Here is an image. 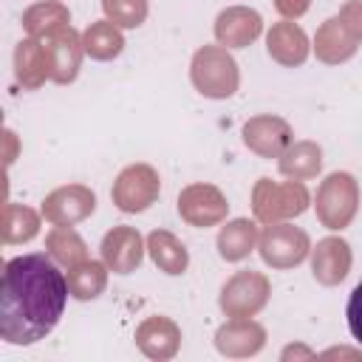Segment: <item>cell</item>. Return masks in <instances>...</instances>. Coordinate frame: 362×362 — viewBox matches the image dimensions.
Listing matches in <instances>:
<instances>
[{"label":"cell","instance_id":"obj_1","mask_svg":"<svg viewBox=\"0 0 362 362\" xmlns=\"http://www.w3.org/2000/svg\"><path fill=\"white\" fill-rule=\"evenodd\" d=\"M68 277L45 252L6 260L0 288V337L8 345H34L45 339L68 303Z\"/></svg>","mask_w":362,"mask_h":362},{"label":"cell","instance_id":"obj_2","mask_svg":"<svg viewBox=\"0 0 362 362\" xmlns=\"http://www.w3.org/2000/svg\"><path fill=\"white\" fill-rule=\"evenodd\" d=\"M189 79L195 90L206 99H229L240 85V71L229 48L223 45H204L195 51L189 65Z\"/></svg>","mask_w":362,"mask_h":362},{"label":"cell","instance_id":"obj_3","mask_svg":"<svg viewBox=\"0 0 362 362\" xmlns=\"http://www.w3.org/2000/svg\"><path fill=\"white\" fill-rule=\"evenodd\" d=\"M311 195L303 181H272L257 178L252 189V209L260 223H280L288 218H297L308 209Z\"/></svg>","mask_w":362,"mask_h":362},{"label":"cell","instance_id":"obj_4","mask_svg":"<svg viewBox=\"0 0 362 362\" xmlns=\"http://www.w3.org/2000/svg\"><path fill=\"white\" fill-rule=\"evenodd\" d=\"M317 218L325 229L331 232H342L345 226H351V221L359 212V184L351 173H331L320 189H317V201H314Z\"/></svg>","mask_w":362,"mask_h":362},{"label":"cell","instance_id":"obj_5","mask_svg":"<svg viewBox=\"0 0 362 362\" xmlns=\"http://www.w3.org/2000/svg\"><path fill=\"white\" fill-rule=\"evenodd\" d=\"M257 249L266 266L272 269H291L300 266L308 252H311V240L300 226H291L286 221L280 223H266V229L257 238Z\"/></svg>","mask_w":362,"mask_h":362},{"label":"cell","instance_id":"obj_6","mask_svg":"<svg viewBox=\"0 0 362 362\" xmlns=\"http://www.w3.org/2000/svg\"><path fill=\"white\" fill-rule=\"evenodd\" d=\"M269 294H272V283L266 274L260 272H235L223 288H221V311L232 320H240V317H255L266 303H269Z\"/></svg>","mask_w":362,"mask_h":362},{"label":"cell","instance_id":"obj_7","mask_svg":"<svg viewBox=\"0 0 362 362\" xmlns=\"http://www.w3.org/2000/svg\"><path fill=\"white\" fill-rule=\"evenodd\" d=\"M158 192H161V178L156 167L139 161V164L124 167L116 175L110 198L122 212H144L150 204L158 201Z\"/></svg>","mask_w":362,"mask_h":362},{"label":"cell","instance_id":"obj_8","mask_svg":"<svg viewBox=\"0 0 362 362\" xmlns=\"http://www.w3.org/2000/svg\"><path fill=\"white\" fill-rule=\"evenodd\" d=\"M226 212L229 201L215 184H189L178 192V215L195 229L218 226Z\"/></svg>","mask_w":362,"mask_h":362},{"label":"cell","instance_id":"obj_9","mask_svg":"<svg viewBox=\"0 0 362 362\" xmlns=\"http://www.w3.org/2000/svg\"><path fill=\"white\" fill-rule=\"evenodd\" d=\"M96 209V195L85 184H65L45 195L42 201V218L54 226H74L85 221Z\"/></svg>","mask_w":362,"mask_h":362},{"label":"cell","instance_id":"obj_10","mask_svg":"<svg viewBox=\"0 0 362 362\" xmlns=\"http://www.w3.org/2000/svg\"><path fill=\"white\" fill-rule=\"evenodd\" d=\"M291 141H294V133L283 116L260 113L243 124V144L260 158H280Z\"/></svg>","mask_w":362,"mask_h":362},{"label":"cell","instance_id":"obj_11","mask_svg":"<svg viewBox=\"0 0 362 362\" xmlns=\"http://www.w3.org/2000/svg\"><path fill=\"white\" fill-rule=\"evenodd\" d=\"M45 51H48V65H51V79L57 85H68L76 79L79 74V65H82V54H85V45H82V34H76L71 25L48 34L45 40Z\"/></svg>","mask_w":362,"mask_h":362},{"label":"cell","instance_id":"obj_12","mask_svg":"<svg viewBox=\"0 0 362 362\" xmlns=\"http://www.w3.org/2000/svg\"><path fill=\"white\" fill-rule=\"evenodd\" d=\"M147 243L141 240L139 229L133 226H113L105 238H102V260L113 274H130L141 266Z\"/></svg>","mask_w":362,"mask_h":362},{"label":"cell","instance_id":"obj_13","mask_svg":"<svg viewBox=\"0 0 362 362\" xmlns=\"http://www.w3.org/2000/svg\"><path fill=\"white\" fill-rule=\"evenodd\" d=\"M263 31V17L249 6H229L215 17V40L223 48H246Z\"/></svg>","mask_w":362,"mask_h":362},{"label":"cell","instance_id":"obj_14","mask_svg":"<svg viewBox=\"0 0 362 362\" xmlns=\"http://www.w3.org/2000/svg\"><path fill=\"white\" fill-rule=\"evenodd\" d=\"M351 260H354V255H351L348 240H342L337 235L322 238L311 249V274L322 286H337V283H342L348 277Z\"/></svg>","mask_w":362,"mask_h":362},{"label":"cell","instance_id":"obj_15","mask_svg":"<svg viewBox=\"0 0 362 362\" xmlns=\"http://www.w3.org/2000/svg\"><path fill=\"white\" fill-rule=\"evenodd\" d=\"M266 51L274 62H280L286 68H297L308 59L311 45H308L305 31L294 20H280L266 34Z\"/></svg>","mask_w":362,"mask_h":362},{"label":"cell","instance_id":"obj_16","mask_svg":"<svg viewBox=\"0 0 362 362\" xmlns=\"http://www.w3.org/2000/svg\"><path fill=\"white\" fill-rule=\"evenodd\" d=\"M266 345V328L249 317L229 320L215 331V348L223 356H255Z\"/></svg>","mask_w":362,"mask_h":362},{"label":"cell","instance_id":"obj_17","mask_svg":"<svg viewBox=\"0 0 362 362\" xmlns=\"http://www.w3.org/2000/svg\"><path fill=\"white\" fill-rule=\"evenodd\" d=\"M136 345L150 359H173L181 348V328L170 317H147L136 328Z\"/></svg>","mask_w":362,"mask_h":362},{"label":"cell","instance_id":"obj_18","mask_svg":"<svg viewBox=\"0 0 362 362\" xmlns=\"http://www.w3.org/2000/svg\"><path fill=\"white\" fill-rule=\"evenodd\" d=\"M359 48V40L348 31V25L339 20V17H328L320 28H317V37H314V54L320 62L325 65H339V62H348Z\"/></svg>","mask_w":362,"mask_h":362},{"label":"cell","instance_id":"obj_19","mask_svg":"<svg viewBox=\"0 0 362 362\" xmlns=\"http://www.w3.org/2000/svg\"><path fill=\"white\" fill-rule=\"evenodd\" d=\"M14 76L25 90H37L45 79H51V65H48V51L45 42L37 37H25L14 48Z\"/></svg>","mask_w":362,"mask_h":362},{"label":"cell","instance_id":"obj_20","mask_svg":"<svg viewBox=\"0 0 362 362\" xmlns=\"http://www.w3.org/2000/svg\"><path fill=\"white\" fill-rule=\"evenodd\" d=\"M277 167L291 181H308L322 170V147L317 141H291L277 158Z\"/></svg>","mask_w":362,"mask_h":362},{"label":"cell","instance_id":"obj_21","mask_svg":"<svg viewBox=\"0 0 362 362\" xmlns=\"http://www.w3.org/2000/svg\"><path fill=\"white\" fill-rule=\"evenodd\" d=\"M257 226L255 221L249 218H235L229 221L226 226H221L218 232V255L226 260V263H238L243 257H249V252L257 246Z\"/></svg>","mask_w":362,"mask_h":362},{"label":"cell","instance_id":"obj_22","mask_svg":"<svg viewBox=\"0 0 362 362\" xmlns=\"http://www.w3.org/2000/svg\"><path fill=\"white\" fill-rule=\"evenodd\" d=\"M147 252L164 274H184L187 266H189L187 246L167 229H156V232L147 235Z\"/></svg>","mask_w":362,"mask_h":362},{"label":"cell","instance_id":"obj_23","mask_svg":"<svg viewBox=\"0 0 362 362\" xmlns=\"http://www.w3.org/2000/svg\"><path fill=\"white\" fill-rule=\"evenodd\" d=\"M68 23H71V11L59 0H40L23 11V28L28 31V37L37 40H45L48 34L65 28Z\"/></svg>","mask_w":362,"mask_h":362},{"label":"cell","instance_id":"obj_24","mask_svg":"<svg viewBox=\"0 0 362 362\" xmlns=\"http://www.w3.org/2000/svg\"><path fill=\"white\" fill-rule=\"evenodd\" d=\"M82 45H85V54L90 59L107 62V59H113L124 51V37H122V28L116 23L96 20L82 31Z\"/></svg>","mask_w":362,"mask_h":362},{"label":"cell","instance_id":"obj_25","mask_svg":"<svg viewBox=\"0 0 362 362\" xmlns=\"http://www.w3.org/2000/svg\"><path fill=\"white\" fill-rule=\"evenodd\" d=\"M45 252L65 269H74L88 260V246L71 226H54L45 238Z\"/></svg>","mask_w":362,"mask_h":362},{"label":"cell","instance_id":"obj_26","mask_svg":"<svg viewBox=\"0 0 362 362\" xmlns=\"http://www.w3.org/2000/svg\"><path fill=\"white\" fill-rule=\"evenodd\" d=\"M107 266L105 260H85L74 269H68V291L76 300H96L107 286Z\"/></svg>","mask_w":362,"mask_h":362},{"label":"cell","instance_id":"obj_27","mask_svg":"<svg viewBox=\"0 0 362 362\" xmlns=\"http://www.w3.org/2000/svg\"><path fill=\"white\" fill-rule=\"evenodd\" d=\"M3 243H28L40 232V215L31 206L23 204H6L3 206Z\"/></svg>","mask_w":362,"mask_h":362},{"label":"cell","instance_id":"obj_28","mask_svg":"<svg viewBox=\"0 0 362 362\" xmlns=\"http://www.w3.org/2000/svg\"><path fill=\"white\" fill-rule=\"evenodd\" d=\"M102 11L119 28H139L147 20V0H102Z\"/></svg>","mask_w":362,"mask_h":362},{"label":"cell","instance_id":"obj_29","mask_svg":"<svg viewBox=\"0 0 362 362\" xmlns=\"http://www.w3.org/2000/svg\"><path fill=\"white\" fill-rule=\"evenodd\" d=\"M345 320H348V331L351 337L359 342L362 348V280L354 286V291L348 294V305H345Z\"/></svg>","mask_w":362,"mask_h":362},{"label":"cell","instance_id":"obj_30","mask_svg":"<svg viewBox=\"0 0 362 362\" xmlns=\"http://www.w3.org/2000/svg\"><path fill=\"white\" fill-rule=\"evenodd\" d=\"M345 25H348V31L362 42V0H348L342 8H339V14H337Z\"/></svg>","mask_w":362,"mask_h":362},{"label":"cell","instance_id":"obj_31","mask_svg":"<svg viewBox=\"0 0 362 362\" xmlns=\"http://www.w3.org/2000/svg\"><path fill=\"white\" fill-rule=\"evenodd\" d=\"M274 8L286 17V20H297L311 8V0H274Z\"/></svg>","mask_w":362,"mask_h":362},{"label":"cell","instance_id":"obj_32","mask_svg":"<svg viewBox=\"0 0 362 362\" xmlns=\"http://www.w3.org/2000/svg\"><path fill=\"white\" fill-rule=\"evenodd\" d=\"M280 356H283V359H291V356H305V359H311L314 354H311L308 348H294V345H291V348H286Z\"/></svg>","mask_w":362,"mask_h":362},{"label":"cell","instance_id":"obj_33","mask_svg":"<svg viewBox=\"0 0 362 362\" xmlns=\"http://www.w3.org/2000/svg\"><path fill=\"white\" fill-rule=\"evenodd\" d=\"M3 136H6V141H8V153H6V164H11V161H14V133H11V130H6Z\"/></svg>","mask_w":362,"mask_h":362},{"label":"cell","instance_id":"obj_34","mask_svg":"<svg viewBox=\"0 0 362 362\" xmlns=\"http://www.w3.org/2000/svg\"><path fill=\"white\" fill-rule=\"evenodd\" d=\"M322 356H356V354H354V351H345V348H342V351H325Z\"/></svg>","mask_w":362,"mask_h":362}]
</instances>
